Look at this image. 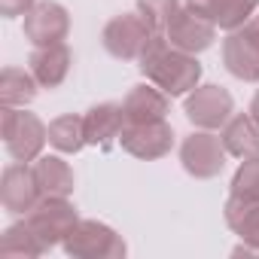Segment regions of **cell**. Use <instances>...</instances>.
Masks as SVG:
<instances>
[{"mask_svg": "<svg viewBox=\"0 0 259 259\" xmlns=\"http://www.w3.org/2000/svg\"><path fill=\"white\" fill-rule=\"evenodd\" d=\"M138 70L144 79L159 85L168 98H186L201 82V73H204L198 55H189L171 46L165 34H153V40L144 46L138 58Z\"/></svg>", "mask_w": 259, "mask_h": 259, "instance_id": "6da1fadb", "label": "cell"}, {"mask_svg": "<svg viewBox=\"0 0 259 259\" xmlns=\"http://www.w3.org/2000/svg\"><path fill=\"white\" fill-rule=\"evenodd\" d=\"M0 135L13 162H37L49 144V125L25 107H0Z\"/></svg>", "mask_w": 259, "mask_h": 259, "instance_id": "7a4b0ae2", "label": "cell"}, {"mask_svg": "<svg viewBox=\"0 0 259 259\" xmlns=\"http://www.w3.org/2000/svg\"><path fill=\"white\" fill-rule=\"evenodd\" d=\"M180 165L189 177L195 180H213L223 174L226 168V159H229V150L220 138V132H207V128H195L189 132L183 141H180Z\"/></svg>", "mask_w": 259, "mask_h": 259, "instance_id": "3957f363", "label": "cell"}, {"mask_svg": "<svg viewBox=\"0 0 259 259\" xmlns=\"http://www.w3.org/2000/svg\"><path fill=\"white\" fill-rule=\"evenodd\" d=\"M61 250L70 259H122L128 253V244L113 226L101 220H79Z\"/></svg>", "mask_w": 259, "mask_h": 259, "instance_id": "277c9868", "label": "cell"}, {"mask_svg": "<svg viewBox=\"0 0 259 259\" xmlns=\"http://www.w3.org/2000/svg\"><path fill=\"white\" fill-rule=\"evenodd\" d=\"M153 28H150V22L135 10V13H119V16H113L107 25H104V31H101V46H104V52L110 55V58H116V61H138L141 58V52H144V46L153 40Z\"/></svg>", "mask_w": 259, "mask_h": 259, "instance_id": "5b68a950", "label": "cell"}, {"mask_svg": "<svg viewBox=\"0 0 259 259\" xmlns=\"http://www.w3.org/2000/svg\"><path fill=\"white\" fill-rule=\"evenodd\" d=\"M31 223V229L37 232V238L43 241L46 250L52 247H61L67 241V235L76 229L79 223V210L70 198H61V195H43L37 201V207L25 217Z\"/></svg>", "mask_w": 259, "mask_h": 259, "instance_id": "8992f818", "label": "cell"}, {"mask_svg": "<svg viewBox=\"0 0 259 259\" xmlns=\"http://www.w3.org/2000/svg\"><path fill=\"white\" fill-rule=\"evenodd\" d=\"M183 113L192 122V128H207V132H223V125L235 116V98L229 89L217 82H198L186 101Z\"/></svg>", "mask_w": 259, "mask_h": 259, "instance_id": "52a82bcc", "label": "cell"}, {"mask_svg": "<svg viewBox=\"0 0 259 259\" xmlns=\"http://www.w3.org/2000/svg\"><path fill=\"white\" fill-rule=\"evenodd\" d=\"M174 128L168 119H156V122H138V125H125L122 135H119V144L128 156H135L141 162H156V159H165L171 150H174Z\"/></svg>", "mask_w": 259, "mask_h": 259, "instance_id": "ba28073f", "label": "cell"}, {"mask_svg": "<svg viewBox=\"0 0 259 259\" xmlns=\"http://www.w3.org/2000/svg\"><path fill=\"white\" fill-rule=\"evenodd\" d=\"M43 198L31 162H10L0 174V204L13 217H28Z\"/></svg>", "mask_w": 259, "mask_h": 259, "instance_id": "9c48e42d", "label": "cell"}, {"mask_svg": "<svg viewBox=\"0 0 259 259\" xmlns=\"http://www.w3.org/2000/svg\"><path fill=\"white\" fill-rule=\"evenodd\" d=\"M25 40L31 46H55L70 37V13L58 0H40L25 16Z\"/></svg>", "mask_w": 259, "mask_h": 259, "instance_id": "30bf717a", "label": "cell"}, {"mask_svg": "<svg viewBox=\"0 0 259 259\" xmlns=\"http://www.w3.org/2000/svg\"><path fill=\"white\" fill-rule=\"evenodd\" d=\"M217 34H220V28H217L210 19H204V16H198L195 10H189L186 4H183V10L171 19V25L165 28V37L171 40V46H177V49H183V52H189V55L207 52V49L217 43Z\"/></svg>", "mask_w": 259, "mask_h": 259, "instance_id": "8fae6325", "label": "cell"}, {"mask_svg": "<svg viewBox=\"0 0 259 259\" xmlns=\"http://www.w3.org/2000/svg\"><path fill=\"white\" fill-rule=\"evenodd\" d=\"M28 70L34 73V79L40 82V89H58L64 85V79L73 70V52L67 43H55V46H34V52L28 55Z\"/></svg>", "mask_w": 259, "mask_h": 259, "instance_id": "7c38bea8", "label": "cell"}, {"mask_svg": "<svg viewBox=\"0 0 259 259\" xmlns=\"http://www.w3.org/2000/svg\"><path fill=\"white\" fill-rule=\"evenodd\" d=\"M220 55H223V67L241 79V82H256L259 79V43L250 40L244 34V28L229 31L220 43Z\"/></svg>", "mask_w": 259, "mask_h": 259, "instance_id": "4fadbf2b", "label": "cell"}, {"mask_svg": "<svg viewBox=\"0 0 259 259\" xmlns=\"http://www.w3.org/2000/svg\"><path fill=\"white\" fill-rule=\"evenodd\" d=\"M171 101L159 85L138 82L128 89V95L122 98V110H125V122L128 125H138V122H156V119H168L171 113Z\"/></svg>", "mask_w": 259, "mask_h": 259, "instance_id": "5bb4252c", "label": "cell"}, {"mask_svg": "<svg viewBox=\"0 0 259 259\" xmlns=\"http://www.w3.org/2000/svg\"><path fill=\"white\" fill-rule=\"evenodd\" d=\"M82 122H85V144L89 147H110L113 141H119L122 128L128 125L125 122V110L116 101L92 104L82 113Z\"/></svg>", "mask_w": 259, "mask_h": 259, "instance_id": "9a60e30c", "label": "cell"}, {"mask_svg": "<svg viewBox=\"0 0 259 259\" xmlns=\"http://www.w3.org/2000/svg\"><path fill=\"white\" fill-rule=\"evenodd\" d=\"M189 10L210 19L220 31H238L250 22V16L259 10V0H183Z\"/></svg>", "mask_w": 259, "mask_h": 259, "instance_id": "2e32d148", "label": "cell"}, {"mask_svg": "<svg viewBox=\"0 0 259 259\" xmlns=\"http://www.w3.org/2000/svg\"><path fill=\"white\" fill-rule=\"evenodd\" d=\"M34 165V177L40 183V192L43 195H61V198H70L73 189H76V174L70 168V162H64V153H43Z\"/></svg>", "mask_w": 259, "mask_h": 259, "instance_id": "e0dca14e", "label": "cell"}, {"mask_svg": "<svg viewBox=\"0 0 259 259\" xmlns=\"http://www.w3.org/2000/svg\"><path fill=\"white\" fill-rule=\"evenodd\" d=\"M229 156L235 159H250V156H259V122L247 113H235L220 132Z\"/></svg>", "mask_w": 259, "mask_h": 259, "instance_id": "ac0fdd59", "label": "cell"}, {"mask_svg": "<svg viewBox=\"0 0 259 259\" xmlns=\"http://www.w3.org/2000/svg\"><path fill=\"white\" fill-rule=\"evenodd\" d=\"M223 220L241 241L259 247V201L229 195L223 204Z\"/></svg>", "mask_w": 259, "mask_h": 259, "instance_id": "d6986e66", "label": "cell"}, {"mask_svg": "<svg viewBox=\"0 0 259 259\" xmlns=\"http://www.w3.org/2000/svg\"><path fill=\"white\" fill-rule=\"evenodd\" d=\"M40 95V82L28 67H4L0 70V107H28Z\"/></svg>", "mask_w": 259, "mask_h": 259, "instance_id": "ffe728a7", "label": "cell"}, {"mask_svg": "<svg viewBox=\"0 0 259 259\" xmlns=\"http://www.w3.org/2000/svg\"><path fill=\"white\" fill-rule=\"evenodd\" d=\"M43 253H49V250L43 247V241L37 238V232L31 229L28 220L7 226L4 235H0V256L4 259H37Z\"/></svg>", "mask_w": 259, "mask_h": 259, "instance_id": "44dd1931", "label": "cell"}, {"mask_svg": "<svg viewBox=\"0 0 259 259\" xmlns=\"http://www.w3.org/2000/svg\"><path fill=\"white\" fill-rule=\"evenodd\" d=\"M49 147L64 156H76L85 144V122L79 113H61L49 122Z\"/></svg>", "mask_w": 259, "mask_h": 259, "instance_id": "7402d4cb", "label": "cell"}, {"mask_svg": "<svg viewBox=\"0 0 259 259\" xmlns=\"http://www.w3.org/2000/svg\"><path fill=\"white\" fill-rule=\"evenodd\" d=\"M229 195H238V198H253V201H259V156L241 159L238 171L232 174Z\"/></svg>", "mask_w": 259, "mask_h": 259, "instance_id": "603a6c76", "label": "cell"}, {"mask_svg": "<svg viewBox=\"0 0 259 259\" xmlns=\"http://www.w3.org/2000/svg\"><path fill=\"white\" fill-rule=\"evenodd\" d=\"M138 13L150 22V28L156 34H165V28L171 25V19L183 10L180 0H135Z\"/></svg>", "mask_w": 259, "mask_h": 259, "instance_id": "cb8c5ba5", "label": "cell"}, {"mask_svg": "<svg viewBox=\"0 0 259 259\" xmlns=\"http://www.w3.org/2000/svg\"><path fill=\"white\" fill-rule=\"evenodd\" d=\"M40 0H0V16L4 19H19V16H28Z\"/></svg>", "mask_w": 259, "mask_h": 259, "instance_id": "d4e9b609", "label": "cell"}, {"mask_svg": "<svg viewBox=\"0 0 259 259\" xmlns=\"http://www.w3.org/2000/svg\"><path fill=\"white\" fill-rule=\"evenodd\" d=\"M244 34H247L250 40H256V43H259V10H256V13L250 16V22L244 25Z\"/></svg>", "mask_w": 259, "mask_h": 259, "instance_id": "484cf974", "label": "cell"}, {"mask_svg": "<svg viewBox=\"0 0 259 259\" xmlns=\"http://www.w3.org/2000/svg\"><path fill=\"white\" fill-rule=\"evenodd\" d=\"M247 110H250V116H253V119L259 122V92L253 95V101H250V107H247Z\"/></svg>", "mask_w": 259, "mask_h": 259, "instance_id": "4316f807", "label": "cell"}]
</instances>
